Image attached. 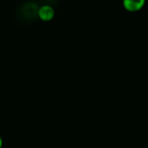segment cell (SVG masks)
Instances as JSON below:
<instances>
[{
	"label": "cell",
	"instance_id": "1",
	"mask_svg": "<svg viewBox=\"0 0 148 148\" xmlns=\"http://www.w3.org/2000/svg\"><path fill=\"white\" fill-rule=\"evenodd\" d=\"M38 16L43 21H49L55 15L54 9L49 5H42L38 10Z\"/></svg>",
	"mask_w": 148,
	"mask_h": 148
},
{
	"label": "cell",
	"instance_id": "2",
	"mask_svg": "<svg viewBox=\"0 0 148 148\" xmlns=\"http://www.w3.org/2000/svg\"><path fill=\"white\" fill-rule=\"evenodd\" d=\"M145 4L144 0H124L123 5L128 11H137Z\"/></svg>",
	"mask_w": 148,
	"mask_h": 148
}]
</instances>
